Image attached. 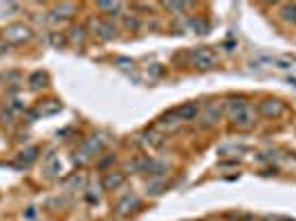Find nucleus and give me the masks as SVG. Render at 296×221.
Segmentation results:
<instances>
[{"mask_svg": "<svg viewBox=\"0 0 296 221\" xmlns=\"http://www.w3.org/2000/svg\"><path fill=\"white\" fill-rule=\"evenodd\" d=\"M230 113H232V122H235V126L247 129V126L254 124V111H252L246 102L237 100V104H235V100H232L230 102Z\"/></svg>", "mask_w": 296, "mask_h": 221, "instance_id": "nucleus-1", "label": "nucleus"}, {"mask_svg": "<svg viewBox=\"0 0 296 221\" xmlns=\"http://www.w3.org/2000/svg\"><path fill=\"white\" fill-rule=\"evenodd\" d=\"M33 38V31L22 22H16V25H9L4 29V40L7 44H22V42H29Z\"/></svg>", "mask_w": 296, "mask_h": 221, "instance_id": "nucleus-2", "label": "nucleus"}, {"mask_svg": "<svg viewBox=\"0 0 296 221\" xmlns=\"http://www.w3.org/2000/svg\"><path fill=\"white\" fill-rule=\"evenodd\" d=\"M214 62H217V53H214L212 49H208V46L195 49L193 53H190V64H193L195 69H212Z\"/></svg>", "mask_w": 296, "mask_h": 221, "instance_id": "nucleus-3", "label": "nucleus"}, {"mask_svg": "<svg viewBox=\"0 0 296 221\" xmlns=\"http://www.w3.org/2000/svg\"><path fill=\"white\" fill-rule=\"evenodd\" d=\"M104 146V142H102V137L99 135H93V137H89L87 142L82 144V148H80V153L75 155V162H80V164H84V162H89L93 155H98L99 150H102Z\"/></svg>", "mask_w": 296, "mask_h": 221, "instance_id": "nucleus-4", "label": "nucleus"}, {"mask_svg": "<svg viewBox=\"0 0 296 221\" xmlns=\"http://www.w3.org/2000/svg\"><path fill=\"white\" fill-rule=\"evenodd\" d=\"M140 208V199H137L135 195H126L122 197V199L115 204V213L119 215V217H128V215L133 213V210Z\"/></svg>", "mask_w": 296, "mask_h": 221, "instance_id": "nucleus-5", "label": "nucleus"}, {"mask_svg": "<svg viewBox=\"0 0 296 221\" xmlns=\"http://www.w3.org/2000/svg\"><path fill=\"white\" fill-rule=\"evenodd\" d=\"M124 179H126V177H124V173H119V171H108L106 175H104V188H106V190H117L119 186L124 184Z\"/></svg>", "mask_w": 296, "mask_h": 221, "instance_id": "nucleus-6", "label": "nucleus"}, {"mask_svg": "<svg viewBox=\"0 0 296 221\" xmlns=\"http://www.w3.org/2000/svg\"><path fill=\"white\" fill-rule=\"evenodd\" d=\"M219 117H221V109H219L217 104H212V106H208V109L201 113V120H199V122H201V126H212Z\"/></svg>", "mask_w": 296, "mask_h": 221, "instance_id": "nucleus-7", "label": "nucleus"}, {"mask_svg": "<svg viewBox=\"0 0 296 221\" xmlns=\"http://www.w3.org/2000/svg\"><path fill=\"white\" fill-rule=\"evenodd\" d=\"M38 159V148L31 146L27 150H20L18 153V166H29V164H33Z\"/></svg>", "mask_w": 296, "mask_h": 221, "instance_id": "nucleus-8", "label": "nucleus"}, {"mask_svg": "<svg viewBox=\"0 0 296 221\" xmlns=\"http://www.w3.org/2000/svg\"><path fill=\"white\" fill-rule=\"evenodd\" d=\"M47 82H49V78H47L45 71H36V73H31V78H29V87L33 88V91H38V88H45Z\"/></svg>", "mask_w": 296, "mask_h": 221, "instance_id": "nucleus-9", "label": "nucleus"}, {"mask_svg": "<svg viewBox=\"0 0 296 221\" xmlns=\"http://www.w3.org/2000/svg\"><path fill=\"white\" fill-rule=\"evenodd\" d=\"M261 111H263L265 115H281V113H283V106H281L276 100H267L261 104Z\"/></svg>", "mask_w": 296, "mask_h": 221, "instance_id": "nucleus-10", "label": "nucleus"}, {"mask_svg": "<svg viewBox=\"0 0 296 221\" xmlns=\"http://www.w3.org/2000/svg\"><path fill=\"white\" fill-rule=\"evenodd\" d=\"M175 113H177L179 120H195V117H197V106H195V104H186V106H181V109L175 111Z\"/></svg>", "mask_w": 296, "mask_h": 221, "instance_id": "nucleus-11", "label": "nucleus"}, {"mask_svg": "<svg viewBox=\"0 0 296 221\" xmlns=\"http://www.w3.org/2000/svg\"><path fill=\"white\" fill-rule=\"evenodd\" d=\"M98 34L104 38V40H111L113 36H115V27L111 25V22H98Z\"/></svg>", "mask_w": 296, "mask_h": 221, "instance_id": "nucleus-12", "label": "nucleus"}, {"mask_svg": "<svg viewBox=\"0 0 296 221\" xmlns=\"http://www.w3.org/2000/svg\"><path fill=\"white\" fill-rule=\"evenodd\" d=\"M98 9L115 16V13H119V9H122V2H98Z\"/></svg>", "mask_w": 296, "mask_h": 221, "instance_id": "nucleus-13", "label": "nucleus"}, {"mask_svg": "<svg viewBox=\"0 0 296 221\" xmlns=\"http://www.w3.org/2000/svg\"><path fill=\"white\" fill-rule=\"evenodd\" d=\"M58 111H60V102H55V100H51V104H47V106H40L42 115H51V113H58Z\"/></svg>", "mask_w": 296, "mask_h": 221, "instance_id": "nucleus-14", "label": "nucleus"}, {"mask_svg": "<svg viewBox=\"0 0 296 221\" xmlns=\"http://www.w3.org/2000/svg\"><path fill=\"white\" fill-rule=\"evenodd\" d=\"M164 188H166V184L164 181H152V184H148V192H150V195H161V192H164Z\"/></svg>", "mask_w": 296, "mask_h": 221, "instance_id": "nucleus-15", "label": "nucleus"}, {"mask_svg": "<svg viewBox=\"0 0 296 221\" xmlns=\"http://www.w3.org/2000/svg\"><path fill=\"white\" fill-rule=\"evenodd\" d=\"M73 9H75L73 4H60V7H55L53 13H55V16H60V11H62V18H66V16H71V13H73Z\"/></svg>", "mask_w": 296, "mask_h": 221, "instance_id": "nucleus-16", "label": "nucleus"}, {"mask_svg": "<svg viewBox=\"0 0 296 221\" xmlns=\"http://www.w3.org/2000/svg\"><path fill=\"white\" fill-rule=\"evenodd\" d=\"M146 142H150L152 146H161V144H164V137H161V135H157V133H148L146 135Z\"/></svg>", "mask_w": 296, "mask_h": 221, "instance_id": "nucleus-17", "label": "nucleus"}, {"mask_svg": "<svg viewBox=\"0 0 296 221\" xmlns=\"http://www.w3.org/2000/svg\"><path fill=\"white\" fill-rule=\"evenodd\" d=\"M283 18L285 20H296V7H283Z\"/></svg>", "mask_w": 296, "mask_h": 221, "instance_id": "nucleus-18", "label": "nucleus"}, {"mask_svg": "<svg viewBox=\"0 0 296 221\" xmlns=\"http://www.w3.org/2000/svg\"><path fill=\"white\" fill-rule=\"evenodd\" d=\"M186 7H188V2H166V9H170V11H184Z\"/></svg>", "mask_w": 296, "mask_h": 221, "instance_id": "nucleus-19", "label": "nucleus"}, {"mask_svg": "<svg viewBox=\"0 0 296 221\" xmlns=\"http://www.w3.org/2000/svg\"><path fill=\"white\" fill-rule=\"evenodd\" d=\"M51 44H53V46H62V44H64V38L58 36V34H51Z\"/></svg>", "mask_w": 296, "mask_h": 221, "instance_id": "nucleus-20", "label": "nucleus"}, {"mask_svg": "<svg viewBox=\"0 0 296 221\" xmlns=\"http://www.w3.org/2000/svg\"><path fill=\"white\" fill-rule=\"evenodd\" d=\"M69 186H78V188H82V186H84V177H82V175H75L73 179L69 181Z\"/></svg>", "mask_w": 296, "mask_h": 221, "instance_id": "nucleus-21", "label": "nucleus"}]
</instances>
